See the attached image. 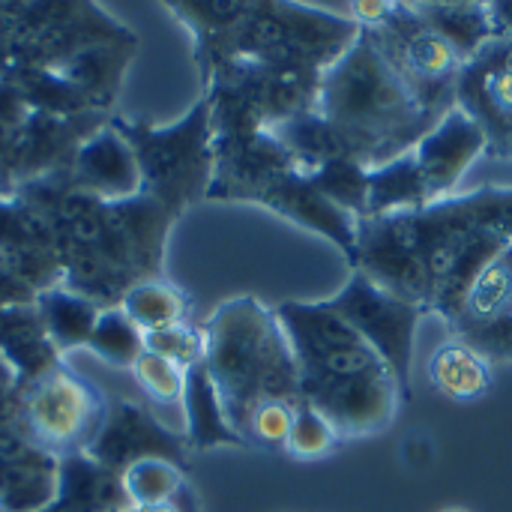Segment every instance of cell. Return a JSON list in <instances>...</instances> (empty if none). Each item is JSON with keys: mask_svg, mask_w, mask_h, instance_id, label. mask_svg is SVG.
<instances>
[{"mask_svg": "<svg viewBox=\"0 0 512 512\" xmlns=\"http://www.w3.org/2000/svg\"><path fill=\"white\" fill-rule=\"evenodd\" d=\"M512 246V186H480L423 210L360 219L351 270L447 327L477 273Z\"/></svg>", "mask_w": 512, "mask_h": 512, "instance_id": "cell-1", "label": "cell"}, {"mask_svg": "<svg viewBox=\"0 0 512 512\" xmlns=\"http://www.w3.org/2000/svg\"><path fill=\"white\" fill-rule=\"evenodd\" d=\"M15 198L45 222L63 264V285L102 309L120 306L141 282L165 279V246L180 216L156 198L138 192L126 201H102L78 192L69 171L27 180Z\"/></svg>", "mask_w": 512, "mask_h": 512, "instance_id": "cell-2", "label": "cell"}, {"mask_svg": "<svg viewBox=\"0 0 512 512\" xmlns=\"http://www.w3.org/2000/svg\"><path fill=\"white\" fill-rule=\"evenodd\" d=\"M435 123L360 30L357 42L324 72L315 111L267 132L291 150L309 177L333 159L363 168L393 162L411 153Z\"/></svg>", "mask_w": 512, "mask_h": 512, "instance_id": "cell-3", "label": "cell"}, {"mask_svg": "<svg viewBox=\"0 0 512 512\" xmlns=\"http://www.w3.org/2000/svg\"><path fill=\"white\" fill-rule=\"evenodd\" d=\"M168 9L195 36L201 81L222 66L324 75L360 36V27L327 3L180 0Z\"/></svg>", "mask_w": 512, "mask_h": 512, "instance_id": "cell-4", "label": "cell"}, {"mask_svg": "<svg viewBox=\"0 0 512 512\" xmlns=\"http://www.w3.org/2000/svg\"><path fill=\"white\" fill-rule=\"evenodd\" d=\"M273 309L294 348L303 402L342 441L384 432L405 399L381 354L327 300H285Z\"/></svg>", "mask_w": 512, "mask_h": 512, "instance_id": "cell-5", "label": "cell"}, {"mask_svg": "<svg viewBox=\"0 0 512 512\" xmlns=\"http://www.w3.org/2000/svg\"><path fill=\"white\" fill-rule=\"evenodd\" d=\"M204 366L231 429L243 438L249 417L270 402L306 405L294 348L276 309L255 297H234L204 321Z\"/></svg>", "mask_w": 512, "mask_h": 512, "instance_id": "cell-6", "label": "cell"}, {"mask_svg": "<svg viewBox=\"0 0 512 512\" xmlns=\"http://www.w3.org/2000/svg\"><path fill=\"white\" fill-rule=\"evenodd\" d=\"M108 123L132 147L144 195L165 204L174 216H183L189 204L207 198L213 180V123L204 93L168 126L126 120L120 114H111Z\"/></svg>", "mask_w": 512, "mask_h": 512, "instance_id": "cell-7", "label": "cell"}, {"mask_svg": "<svg viewBox=\"0 0 512 512\" xmlns=\"http://www.w3.org/2000/svg\"><path fill=\"white\" fill-rule=\"evenodd\" d=\"M363 33L405 84V90L435 120L456 108V87L465 60L423 18L414 0H390L387 15L375 27H363Z\"/></svg>", "mask_w": 512, "mask_h": 512, "instance_id": "cell-8", "label": "cell"}, {"mask_svg": "<svg viewBox=\"0 0 512 512\" xmlns=\"http://www.w3.org/2000/svg\"><path fill=\"white\" fill-rule=\"evenodd\" d=\"M12 9V66L9 69H63L78 51L111 42H138V36L111 18L99 3L48 0L9 3Z\"/></svg>", "mask_w": 512, "mask_h": 512, "instance_id": "cell-9", "label": "cell"}, {"mask_svg": "<svg viewBox=\"0 0 512 512\" xmlns=\"http://www.w3.org/2000/svg\"><path fill=\"white\" fill-rule=\"evenodd\" d=\"M108 399L66 363L18 390L15 423L30 444L54 459L87 453L96 441Z\"/></svg>", "mask_w": 512, "mask_h": 512, "instance_id": "cell-10", "label": "cell"}, {"mask_svg": "<svg viewBox=\"0 0 512 512\" xmlns=\"http://www.w3.org/2000/svg\"><path fill=\"white\" fill-rule=\"evenodd\" d=\"M327 306L342 315L390 366L402 399H411V366L417 348V327L426 309L384 291L360 270H351L348 282L327 300Z\"/></svg>", "mask_w": 512, "mask_h": 512, "instance_id": "cell-11", "label": "cell"}, {"mask_svg": "<svg viewBox=\"0 0 512 512\" xmlns=\"http://www.w3.org/2000/svg\"><path fill=\"white\" fill-rule=\"evenodd\" d=\"M456 108L483 129L489 159H512V39L504 33L465 63Z\"/></svg>", "mask_w": 512, "mask_h": 512, "instance_id": "cell-12", "label": "cell"}, {"mask_svg": "<svg viewBox=\"0 0 512 512\" xmlns=\"http://www.w3.org/2000/svg\"><path fill=\"white\" fill-rule=\"evenodd\" d=\"M189 441L183 429L165 426L147 405L132 399H108V411L87 456L123 474L141 459H165L189 471Z\"/></svg>", "mask_w": 512, "mask_h": 512, "instance_id": "cell-13", "label": "cell"}, {"mask_svg": "<svg viewBox=\"0 0 512 512\" xmlns=\"http://www.w3.org/2000/svg\"><path fill=\"white\" fill-rule=\"evenodd\" d=\"M450 336L465 339L492 363L512 360V246L477 273L450 324Z\"/></svg>", "mask_w": 512, "mask_h": 512, "instance_id": "cell-14", "label": "cell"}, {"mask_svg": "<svg viewBox=\"0 0 512 512\" xmlns=\"http://www.w3.org/2000/svg\"><path fill=\"white\" fill-rule=\"evenodd\" d=\"M411 153L423 174L429 201L438 204L453 198L468 168L486 156V135L462 108H453L423 135Z\"/></svg>", "mask_w": 512, "mask_h": 512, "instance_id": "cell-15", "label": "cell"}, {"mask_svg": "<svg viewBox=\"0 0 512 512\" xmlns=\"http://www.w3.org/2000/svg\"><path fill=\"white\" fill-rule=\"evenodd\" d=\"M0 264L33 294L63 285V264L45 222L15 195H0Z\"/></svg>", "mask_w": 512, "mask_h": 512, "instance_id": "cell-16", "label": "cell"}, {"mask_svg": "<svg viewBox=\"0 0 512 512\" xmlns=\"http://www.w3.org/2000/svg\"><path fill=\"white\" fill-rule=\"evenodd\" d=\"M57 501V459L0 423V512H39Z\"/></svg>", "mask_w": 512, "mask_h": 512, "instance_id": "cell-17", "label": "cell"}, {"mask_svg": "<svg viewBox=\"0 0 512 512\" xmlns=\"http://www.w3.org/2000/svg\"><path fill=\"white\" fill-rule=\"evenodd\" d=\"M69 180L78 192L102 201H126L141 192V171L135 153L111 123L96 129L81 144L69 168Z\"/></svg>", "mask_w": 512, "mask_h": 512, "instance_id": "cell-18", "label": "cell"}, {"mask_svg": "<svg viewBox=\"0 0 512 512\" xmlns=\"http://www.w3.org/2000/svg\"><path fill=\"white\" fill-rule=\"evenodd\" d=\"M57 510L117 512L129 510L123 480L117 471L99 465L87 453L57 459Z\"/></svg>", "mask_w": 512, "mask_h": 512, "instance_id": "cell-19", "label": "cell"}, {"mask_svg": "<svg viewBox=\"0 0 512 512\" xmlns=\"http://www.w3.org/2000/svg\"><path fill=\"white\" fill-rule=\"evenodd\" d=\"M0 357L15 369L18 390L63 363L39 324L36 306L0 309Z\"/></svg>", "mask_w": 512, "mask_h": 512, "instance_id": "cell-20", "label": "cell"}, {"mask_svg": "<svg viewBox=\"0 0 512 512\" xmlns=\"http://www.w3.org/2000/svg\"><path fill=\"white\" fill-rule=\"evenodd\" d=\"M426 378L450 402H480L492 390V360L459 336L441 342L426 360Z\"/></svg>", "mask_w": 512, "mask_h": 512, "instance_id": "cell-21", "label": "cell"}, {"mask_svg": "<svg viewBox=\"0 0 512 512\" xmlns=\"http://www.w3.org/2000/svg\"><path fill=\"white\" fill-rule=\"evenodd\" d=\"M138 51V42H111V45H93L78 51L63 69H57L66 81H72L93 111L114 114L117 93L123 87L126 69Z\"/></svg>", "mask_w": 512, "mask_h": 512, "instance_id": "cell-22", "label": "cell"}, {"mask_svg": "<svg viewBox=\"0 0 512 512\" xmlns=\"http://www.w3.org/2000/svg\"><path fill=\"white\" fill-rule=\"evenodd\" d=\"M180 408H183V435L192 453H207L216 447H246L243 438L231 429L204 363L186 369V390Z\"/></svg>", "mask_w": 512, "mask_h": 512, "instance_id": "cell-23", "label": "cell"}, {"mask_svg": "<svg viewBox=\"0 0 512 512\" xmlns=\"http://www.w3.org/2000/svg\"><path fill=\"white\" fill-rule=\"evenodd\" d=\"M423 18L459 51V57L468 63L477 57L501 30L492 3L480 0H414Z\"/></svg>", "mask_w": 512, "mask_h": 512, "instance_id": "cell-24", "label": "cell"}, {"mask_svg": "<svg viewBox=\"0 0 512 512\" xmlns=\"http://www.w3.org/2000/svg\"><path fill=\"white\" fill-rule=\"evenodd\" d=\"M33 306H36V315H39V324H42L48 342L54 345V351L60 357L69 351L87 348V339L102 312L99 303H93L90 297H84L78 291H69L66 285L36 294Z\"/></svg>", "mask_w": 512, "mask_h": 512, "instance_id": "cell-25", "label": "cell"}, {"mask_svg": "<svg viewBox=\"0 0 512 512\" xmlns=\"http://www.w3.org/2000/svg\"><path fill=\"white\" fill-rule=\"evenodd\" d=\"M429 204L432 201H429V192H426V183H423L414 153H405V156H396L393 162L369 168V192H366V216L363 219L411 213V210H423Z\"/></svg>", "mask_w": 512, "mask_h": 512, "instance_id": "cell-26", "label": "cell"}, {"mask_svg": "<svg viewBox=\"0 0 512 512\" xmlns=\"http://www.w3.org/2000/svg\"><path fill=\"white\" fill-rule=\"evenodd\" d=\"M3 78L18 90V96L30 111L57 114V117L99 114L90 108L84 93L54 69H9Z\"/></svg>", "mask_w": 512, "mask_h": 512, "instance_id": "cell-27", "label": "cell"}, {"mask_svg": "<svg viewBox=\"0 0 512 512\" xmlns=\"http://www.w3.org/2000/svg\"><path fill=\"white\" fill-rule=\"evenodd\" d=\"M120 309L132 318V324L141 333H150L174 324H189L192 300L168 279H153L129 288L120 300Z\"/></svg>", "mask_w": 512, "mask_h": 512, "instance_id": "cell-28", "label": "cell"}, {"mask_svg": "<svg viewBox=\"0 0 512 512\" xmlns=\"http://www.w3.org/2000/svg\"><path fill=\"white\" fill-rule=\"evenodd\" d=\"M87 351H93L114 369H132L135 360L144 354V333L120 306H111L99 312V321L87 339Z\"/></svg>", "mask_w": 512, "mask_h": 512, "instance_id": "cell-29", "label": "cell"}, {"mask_svg": "<svg viewBox=\"0 0 512 512\" xmlns=\"http://www.w3.org/2000/svg\"><path fill=\"white\" fill-rule=\"evenodd\" d=\"M186 468L165 462V459H141L135 465H129L120 480H123V492L129 498V507H156L171 501L189 480H186Z\"/></svg>", "mask_w": 512, "mask_h": 512, "instance_id": "cell-30", "label": "cell"}, {"mask_svg": "<svg viewBox=\"0 0 512 512\" xmlns=\"http://www.w3.org/2000/svg\"><path fill=\"white\" fill-rule=\"evenodd\" d=\"M132 378L138 381V387L147 393V399H153L156 405H180L183 402V390H186V369L144 351L135 366L129 369Z\"/></svg>", "mask_w": 512, "mask_h": 512, "instance_id": "cell-31", "label": "cell"}, {"mask_svg": "<svg viewBox=\"0 0 512 512\" xmlns=\"http://www.w3.org/2000/svg\"><path fill=\"white\" fill-rule=\"evenodd\" d=\"M144 351L159 354L183 369H192L198 363H204V330L192 327V324H174V327H162V330H150L144 333Z\"/></svg>", "mask_w": 512, "mask_h": 512, "instance_id": "cell-32", "label": "cell"}, {"mask_svg": "<svg viewBox=\"0 0 512 512\" xmlns=\"http://www.w3.org/2000/svg\"><path fill=\"white\" fill-rule=\"evenodd\" d=\"M339 441L342 438L336 435V429L315 408L300 405L297 408V417H294V429H291V438H288L285 453H291L294 459L312 462V459H321V456L333 453V447Z\"/></svg>", "mask_w": 512, "mask_h": 512, "instance_id": "cell-33", "label": "cell"}, {"mask_svg": "<svg viewBox=\"0 0 512 512\" xmlns=\"http://www.w3.org/2000/svg\"><path fill=\"white\" fill-rule=\"evenodd\" d=\"M294 417H297V405L288 402L261 405L243 429V444L261 450H285L294 429Z\"/></svg>", "mask_w": 512, "mask_h": 512, "instance_id": "cell-34", "label": "cell"}, {"mask_svg": "<svg viewBox=\"0 0 512 512\" xmlns=\"http://www.w3.org/2000/svg\"><path fill=\"white\" fill-rule=\"evenodd\" d=\"M15 402H18V378L15 369L0 357V423H15Z\"/></svg>", "mask_w": 512, "mask_h": 512, "instance_id": "cell-35", "label": "cell"}, {"mask_svg": "<svg viewBox=\"0 0 512 512\" xmlns=\"http://www.w3.org/2000/svg\"><path fill=\"white\" fill-rule=\"evenodd\" d=\"M33 300H36V294L27 288V285H21L3 264H0V309H6V306H33Z\"/></svg>", "mask_w": 512, "mask_h": 512, "instance_id": "cell-36", "label": "cell"}, {"mask_svg": "<svg viewBox=\"0 0 512 512\" xmlns=\"http://www.w3.org/2000/svg\"><path fill=\"white\" fill-rule=\"evenodd\" d=\"M135 512H201V501H198V495H195V489H192V483H186L171 501H165V504H156V507H135Z\"/></svg>", "mask_w": 512, "mask_h": 512, "instance_id": "cell-37", "label": "cell"}, {"mask_svg": "<svg viewBox=\"0 0 512 512\" xmlns=\"http://www.w3.org/2000/svg\"><path fill=\"white\" fill-rule=\"evenodd\" d=\"M12 66V9L9 3H0V78Z\"/></svg>", "mask_w": 512, "mask_h": 512, "instance_id": "cell-38", "label": "cell"}, {"mask_svg": "<svg viewBox=\"0 0 512 512\" xmlns=\"http://www.w3.org/2000/svg\"><path fill=\"white\" fill-rule=\"evenodd\" d=\"M492 9H495V18H498V30L512 39V0H498V3H492Z\"/></svg>", "mask_w": 512, "mask_h": 512, "instance_id": "cell-39", "label": "cell"}, {"mask_svg": "<svg viewBox=\"0 0 512 512\" xmlns=\"http://www.w3.org/2000/svg\"><path fill=\"white\" fill-rule=\"evenodd\" d=\"M39 512H60V510H57V504H51V507H45V510H39Z\"/></svg>", "mask_w": 512, "mask_h": 512, "instance_id": "cell-40", "label": "cell"}, {"mask_svg": "<svg viewBox=\"0 0 512 512\" xmlns=\"http://www.w3.org/2000/svg\"><path fill=\"white\" fill-rule=\"evenodd\" d=\"M444 512H468V510H444Z\"/></svg>", "mask_w": 512, "mask_h": 512, "instance_id": "cell-41", "label": "cell"}]
</instances>
